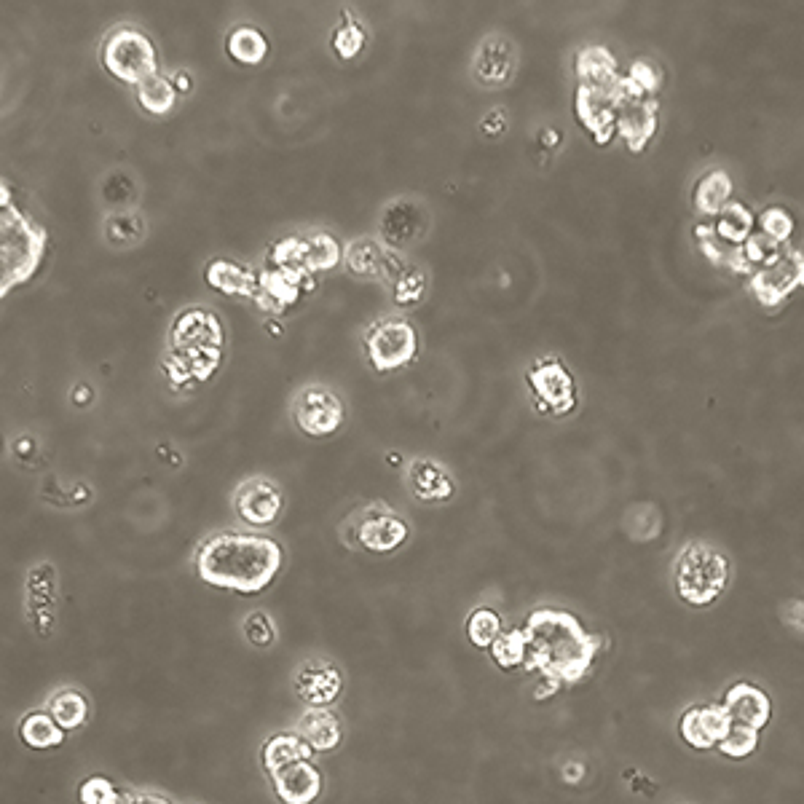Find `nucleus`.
I'll return each instance as SVG.
<instances>
[{
	"mask_svg": "<svg viewBox=\"0 0 804 804\" xmlns=\"http://www.w3.org/2000/svg\"><path fill=\"white\" fill-rule=\"evenodd\" d=\"M285 550L277 539L263 534L226 531L204 539L196 553V574L220 590L239 595L263 593L282 571Z\"/></svg>",
	"mask_w": 804,
	"mask_h": 804,
	"instance_id": "obj_1",
	"label": "nucleus"
},
{
	"mask_svg": "<svg viewBox=\"0 0 804 804\" xmlns=\"http://www.w3.org/2000/svg\"><path fill=\"white\" fill-rule=\"evenodd\" d=\"M523 636H526L523 668L561 684H577L585 679L601 649V638L587 633L574 614L550 606L528 614Z\"/></svg>",
	"mask_w": 804,
	"mask_h": 804,
	"instance_id": "obj_2",
	"label": "nucleus"
},
{
	"mask_svg": "<svg viewBox=\"0 0 804 804\" xmlns=\"http://www.w3.org/2000/svg\"><path fill=\"white\" fill-rule=\"evenodd\" d=\"M49 247L46 228L38 226L19 210L9 193V183L0 185V295L6 298L38 274Z\"/></svg>",
	"mask_w": 804,
	"mask_h": 804,
	"instance_id": "obj_3",
	"label": "nucleus"
},
{
	"mask_svg": "<svg viewBox=\"0 0 804 804\" xmlns=\"http://www.w3.org/2000/svg\"><path fill=\"white\" fill-rule=\"evenodd\" d=\"M223 344V322L215 311L204 306L180 311L169 330V352L188 362L193 381H210L223 362Z\"/></svg>",
	"mask_w": 804,
	"mask_h": 804,
	"instance_id": "obj_4",
	"label": "nucleus"
},
{
	"mask_svg": "<svg viewBox=\"0 0 804 804\" xmlns=\"http://www.w3.org/2000/svg\"><path fill=\"white\" fill-rule=\"evenodd\" d=\"M100 62L105 73L126 86H143L159 73V51L143 27L116 25L108 30L100 46Z\"/></svg>",
	"mask_w": 804,
	"mask_h": 804,
	"instance_id": "obj_5",
	"label": "nucleus"
},
{
	"mask_svg": "<svg viewBox=\"0 0 804 804\" xmlns=\"http://www.w3.org/2000/svg\"><path fill=\"white\" fill-rule=\"evenodd\" d=\"M729 585V561L711 545H689L676 561V590L689 606H711Z\"/></svg>",
	"mask_w": 804,
	"mask_h": 804,
	"instance_id": "obj_6",
	"label": "nucleus"
},
{
	"mask_svg": "<svg viewBox=\"0 0 804 804\" xmlns=\"http://www.w3.org/2000/svg\"><path fill=\"white\" fill-rule=\"evenodd\" d=\"M612 100L617 108V134L625 140L628 151L641 153L657 134L660 105L630 76H620L612 89Z\"/></svg>",
	"mask_w": 804,
	"mask_h": 804,
	"instance_id": "obj_7",
	"label": "nucleus"
},
{
	"mask_svg": "<svg viewBox=\"0 0 804 804\" xmlns=\"http://www.w3.org/2000/svg\"><path fill=\"white\" fill-rule=\"evenodd\" d=\"M365 354L376 373H392L419 357V333L402 317L378 319L365 330Z\"/></svg>",
	"mask_w": 804,
	"mask_h": 804,
	"instance_id": "obj_8",
	"label": "nucleus"
},
{
	"mask_svg": "<svg viewBox=\"0 0 804 804\" xmlns=\"http://www.w3.org/2000/svg\"><path fill=\"white\" fill-rule=\"evenodd\" d=\"M429 226H432V215L427 204L411 196L392 199L378 215V234L389 250H408L429 234Z\"/></svg>",
	"mask_w": 804,
	"mask_h": 804,
	"instance_id": "obj_9",
	"label": "nucleus"
},
{
	"mask_svg": "<svg viewBox=\"0 0 804 804\" xmlns=\"http://www.w3.org/2000/svg\"><path fill=\"white\" fill-rule=\"evenodd\" d=\"M346 419L344 400L327 386H306L293 400V421L306 437L335 435Z\"/></svg>",
	"mask_w": 804,
	"mask_h": 804,
	"instance_id": "obj_10",
	"label": "nucleus"
},
{
	"mask_svg": "<svg viewBox=\"0 0 804 804\" xmlns=\"http://www.w3.org/2000/svg\"><path fill=\"white\" fill-rule=\"evenodd\" d=\"M526 381L539 402V411L566 416L577 408V384L571 370L558 357L536 362L526 373Z\"/></svg>",
	"mask_w": 804,
	"mask_h": 804,
	"instance_id": "obj_11",
	"label": "nucleus"
},
{
	"mask_svg": "<svg viewBox=\"0 0 804 804\" xmlns=\"http://www.w3.org/2000/svg\"><path fill=\"white\" fill-rule=\"evenodd\" d=\"M799 290H804V252L794 247H786L780 260L751 277V293L764 309H775Z\"/></svg>",
	"mask_w": 804,
	"mask_h": 804,
	"instance_id": "obj_12",
	"label": "nucleus"
},
{
	"mask_svg": "<svg viewBox=\"0 0 804 804\" xmlns=\"http://www.w3.org/2000/svg\"><path fill=\"white\" fill-rule=\"evenodd\" d=\"M411 539V526L408 520L400 518L397 512L386 510L384 504H373L362 512L357 520V545L362 550L376 555H386L400 550Z\"/></svg>",
	"mask_w": 804,
	"mask_h": 804,
	"instance_id": "obj_13",
	"label": "nucleus"
},
{
	"mask_svg": "<svg viewBox=\"0 0 804 804\" xmlns=\"http://www.w3.org/2000/svg\"><path fill=\"white\" fill-rule=\"evenodd\" d=\"M234 510L247 526H274L285 510V494L271 478H250L236 488Z\"/></svg>",
	"mask_w": 804,
	"mask_h": 804,
	"instance_id": "obj_14",
	"label": "nucleus"
},
{
	"mask_svg": "<svg viewBox=\"0 0 804 804\" xmlns=\"http://www.w3.org/2000/svg\"><path fill=\"white\" fill-rule=\"evenodd\" d=\"M314 277H293L279 268H263L258 271V293L252 303L266 314H285L293 306H298L303 293H314Z\"/></svg>",
	"mask_w": 804,
	"mask_h": 804,
	"instance_id": "obj_15",
	"label": "nucleus"
},
{
	"mask_svg": "<svg viewBox=\"0 0 804 804\" xmlns=\"http://www.w3.org/2000/svg\"><path fill=\"white\" fill-rule=\"evenodd\" d=\"M574 116L579 126L595 140V145L612 143L617 137V108H614L612 92H598L577 86L574 94Z\"/></svg>",
	"mask_w": 804,
	"mask_h": 804,
	"instance_id": "obj_16",
	"label": "nucleus"
},
{
	"mask_svg": "<svg viewBox=\"0 0 804 804\" xmlns=\"http://www.w3.org/2000/svg\"><path fill=\"white\" fill-rule=\"evenodd\" d=\"M274 794L282 804H314L322 794V772L314 759H298L268 772Z\"/></svg>",
	"mask_w": 804,
	"mask_h": 804,
	"instance_id": "obj_17",
	"label": "nucleus"
},
{
	"mask_svg": "<svg viewBox=\"0 0 804 804\" xmlns=\"http://www.w3.org/2000/svg\"><path fill=\"white\" fill-rule=\"evenodd\" d=\"M729 727V716L724 711V705L708 703V705H695L689 708L679 721L681 740L695 751H711L719 746V740L724 737Z\"/></svg>",
	"mask_w": 804,
	"mask_h": 804,
	"instance_id": "obj_18",
	"label": "nucleus"
},
{
	"mask_svg": "<svg viewBox=\"0 0 804 804\" xmlns=\"http://www.w3.org/2000/svg\"><path fill=\"white\" fill-rule=\"evenodd\" d=\"M295 692L309 703V708H327L344 692V676L330 662H303L295 673Z\"/></svg>",
	"mask_w": 804,
	"mask_h": 804,
	"instance_id": "obj_19",
	"label": "nucleus"
},
{
	"mask_svg": "<svg viewBox=\"0 0 804 804\" xmlns=\"http://www.w3.org/2000/svg\"><path fill=\"white\" fill-rule=\"evenodd\" d=\"M512 73H515V49H512V43L502 35H488L475 51V59H472L475 84L496 89V86L507 84Z\"/></svg>",
	"mask_w": 804,
	"mask_h": 804,
	"instance_id": "obj_20",
	"label": "nucleus"
},
{
	"mask_svg": "<svg viewBox=\"0 0 804 804\" xmlns=\"http://www.w3.org/2000/svg\"><path fill=\"white\" fill-rule=\"evenodd\" d=\"M724 711H727L729 721H737V724H746V727H754L762 732L767 724H770L772 716V703L767 692L756 684H748V681H740V684H732L727 689V695L721 700Z\"/></svg>",
	"mask_w": 804,
	"mask_h": 804,
	"instance_id": "obj_21",
	"label": "nucleus"
},
{
	"mask_svg": "<svg viewBox=\"0 0 804 804\" xmlns=\"http://www.w3.org/2000/svg\"><path fill=\"white\" fill-rule=\"evenodd\" d=\"M204 282L220 295L228 298H247L252 301L258 293V274L250 266H242L236 260L215 258L204 268Z\"/></svg>",
	"mask_w": 804,
	"mask_h": 804,
	"instance_id": "obj_22",
	"label": "nucleus"
},
{
	"mask_svg": "<svg viewBox=\"0 0 804 804\" xmlns=\"http://www.w3.org/2000/svg\"><path fill=\"white\" fill-rule=\"evenodd\" d=\"M408 488L419 502L443 504L456 496V483L435 459H413L408 467Z\"/></svg>",
	"mask_w": 804,
	"mask_h": 804,
	"instance_id": "obj_23",
	"label": "nucleus"
},
{
	"mask_svg": "<svg viewBox=\"0 0 804 804\" xmlns=\"http://www.w3.org/2000/svg\"><path fill=\"white\" fill-rule=\"evenodd\" d=\"M574 73L579 78V86L598 89V92H612L614 84L620 81L617 73V57L606 46H585L574 57Z\"/></svg>",
	"mask_w": 804,
	"mask_h": 804,
	"instance_id": "obj_24",
	"label": "nucleus"
},
{
	"mask_svg": "<svg viewBox=\"0 0 804 804\" xmlns=\"http://www.w3.org/2000/svg\"><path fill=\"white\" fill-rule=\"evenodd\" d=\"M298 735L309 743L314 754H330L341 746L344 729L330 708H309L298 721Z\"/></svg>",
	"mask_w": 804,
	"mask_h": 804,
	"instance_id": "obj_25",
	"label": "nucleus"
},
{
	"mask_svg": "<svg viewBox=\"0 0 804 804\" xmlns=\"http://www.w3.org/2000/svg\"><path fill=\"white\" fill-rule=\"evenodd\" d=\"M386 250L389 247L381 239H370V236L354 239V242H349L344 247L346 271L360 279H381V266H384Z\"/></svg>",
	"mask_w": 804,
	"mask_h": 804,
	"instance_id": "obj_26",
	"label": "nucleus"
},
{
	"mask_svg": "<svg viewBox=\"0 0 804 804\" xmlns=\"http://www.w3.org/2000/svg\"><path fill=\"white\" fill-rule=\"evenodd\" d=\"M226 51L228 57L244 67H258L268 59V38L266 33L255 25H236L226 35Z\"/></svg>",
	"mask_w": 804,
	"mask_h": 804,
	"instance_id": "obj_27",
	"label": "nucleus"
},
{
	"mask_svg": "<svg viewBox=\"0 0 804 804\" xmlns=\"http://www.w3.org/2000/svg\"><path fill=\"white\" fill-rule=\"evenodd\" d=\"M732 177L724 169H713L695 185V207L705 218H719L727 204H732Z\"/></svg>",
	"mask_w": 804,
	"mask_h": 804,
	"instance_id": "obj_28",
	"label": "nucleus"
},
{
	"mask_svg": "<svg viewBox=\"0 0 804 804\" xmlns=\"http://www.w3.org/2000/svg\"><path fill=\"white\" fill-rule=\"evenodd\" d=\"M311 756H314V751L298 732H277V735H271L263 743L260 762H263V770L274 772L279 767H285V764L298 762V759H311Z\"/></svg>",
	"mask_w": 804,
	"mask_h": 804,
	"instance_id": "obj_29",
	"label": "nucleus"
},
{
	"mask_svg": "<svg viewBox=\"0 0 804 804\" xmlns=\"http://www.w3.org/2000/svg\"><path fill=\"white\" fill-rule=\"evenodd\" d=\"M17 732L19 740L33 751H46V748H57L65 743V729L59 727L49 711L27 713L25 719L19 721Z\"/></svg>",
	"mask_w": 804,
	"mask_h": 804,
	"instance_id": "obj_30",
	"label": "nucleus"
},
{
	"mask_svg": "<svg viewBox=\"0 0 804 804\" xmlns=\"http://www.w3.org/2000/svg\"><path fill=\"white\" fill-rule=\"evenodd\" d=\"M713 228L721 242H727L729 247H743L756 234V215L743 201H732L719 218H713Z\"/></svg>",
	"mask_w": 804,
	"mask_h": 804,
	"instance_id": "obj_31",
	"label": "nucleus"
},
{
	"mask_svg": "<svg viewBox=\"0 0 804 804\" xmlns=\"http://www.w3.org/2000/svg\"><path fill=\"white\" fill-rule=\"evenodd\" d=\"M268 268H279L293 277H311L306 268V236H285L271 244L266 258Z\"/></svg>",
	"mask_w": 804,
	"mask_h": 804,
	"instance_id": "obj_32",
	"label": "nucleus"
},
{
	"mask_svg": "<svg viewBox=\"0 0 804 804\" xmlns=\"http://www.w3.org/2000/svg\"><path fill=\"white\" fill-rule=\"evenodd\" d=\"M344 263V247L327 231L306 236V268L309 274H325L330 268H338Z\"/></svg>",
	"mask_w": 804,
	"mask_h": 804,
	"instance_id": "obj_33",
	"label": "nucleus"
},
{
	"mask_svg": "<svg viewBox=\"0 0 804 804\" xmlns=\"http://www.w3.org/2000/svg\"><path fill=\"white\" fill-rule=\"evenodd\" d=\"M330 46H333L335 57L344 59H357L368 46V33L365 27L360 25V19L354 17L352 11H341V22L333 30V38H330Z\"/></svg>",
	"mask_w": 804,
	"mask_h": 804,
	"instance_id": "obj_34",
	"label": "nucleus"
},
{
	"mask_svg": "<svg viewBox=\"0 0 804 804\" xmlns=\"http://www.w3.org/2000/svg\"><path fill=\"white\" fill-rule=\"evenodd\" d=\"M137 105L148 113V116L164 118L169 116L177 105V92L167 76L148 78L143 86H137Z\"/></svg>",
	"mask_w": 804,
	"mask_h": 804,
	"instance_id": "obj_35",
	"label": "nucleus"
},
{
	"mask_svg": "<svg viewBox=\"0 0 804 804\" xmlns=\"http://www.w3.org/2000/svg\"><path fill=\"white\" fill-rule=\"evenodd\" d=\"M49 713L65 732H73V729L84 727L89 719V700L78 689H62L51 697Z\"/></svg>",
	"mask_w": 804,
	"mask_h": 804,
	"instance_id": "obj_36",
	"label": "nucleus"
},
{
	"mask_svg": "<svg viewBox=\"0 0 804 804\" xmlns=\"http://www.w3.org/2000/svg\"><path fill=\"white\" fill-rule=\"evenodd\" d=\"M502 614L496 612V609H491V606H478V609H472L467 617V638L469 644L478 646V649H491L494 646V641L499 636H502Z\"/></svg>",
	"mask_w": 804,
	"mask_h": 804,
	"instance_id": "obj_37",
	"label": "nucleus"
},
{
	"mask_svg": "<svg viewBox=\"0 0 804 804\" xmlns=\"http://www.w3.org/2000/svg\"><path fill=\"white\" fill-rule=\"evenodd\" d=\"M427 290H429L427 271L421 266H408L405 268V274L392 285V301L397 303L400 309H413V306H419V303L427 298Z\"/></svg>",
	"mask_w": 804,
	"mask_h": 804,
	"instance_id": "obj_38",
	"label": "nucleus"
},
{
	"mask_svg": "<svg viewBox=\"0 0 804 804\" xmlns=\"http://www.w3.org/2000/svg\"><path fill=\"white\" fill-rule=\"evenodd\" d=\"M105 236L110 244L116 247H134L137 242H143L145 236V218L137 212H118L110 215L105 223Z\"/></svg>",
	"mask_w": 804,
	"mask_h": 804,
	"instance_id": "obj_39",
	"label": "nucleus"
},
{
	"mask_svg": "<svg viewBox=\"0 0 804 804\" xmlns=\"http://www.w3.org/2000/svg\"><path fill=\"white\" fill-rule=\"evenodd\" d=\"M491 657L502 670H515L526 665V636L523 628L504 630L491 646Z\"/></svg>",
	"mask_w": 804,
	"mask_h": 804,
	"instance_id": "obj_40",
	"label": "nucleus"
},
{
	"mask_svg": "<svg viewBox=\"0 0 804 804\" xmlns=\"http://www.w3.org/2000/svg\"><path fill=\"white\" fill-rule=\"evenodd\" d=\"M783 252H786V247L778 242H772L770 236H764L762 231H756V234L740 247V255L746 260V266L751 268V277H754L756 271H762V268L772 266L775 260H780Z\"/></svg>",
	"mask_w": 804,
	"mask_h": 804,
	"instance_id": "obj_41",
	"label": "nucleus"
},
{
	"mask_svg": "<svg viewBox=\"0 0 804 804\" xmlns=\"http://www.w3.org/2000/svg\"><path fill=\"white\" fill-rule=\"evenodd\" d=\"M756 746H759V729L729 721L727 732H724L716 748L729 759H746V756L754 754Z\"/></svg>",
	"mask_w": 804,
	"mask_h": 804,
	"instance_id": "obj_42",
	"label": "nucleus"
},
{
	"mask_svg": "<svg viewBox=\"0 0 804 804\" xmlns=\"http://www.w3.org/2000/svg\"><path fill=\"white\" fill-rule=\"evenodd\" d=\"M756 228H759L764 236H770L772 242H778L786 247V244L791 242V236H794L796 223H794V218H791V212L783 210V207H778V204H772V207H767V210L759 212V218H756Z\"/></svg>",
	"mask_w": 804,
	"mask_h": 804,
	"instance_id": "obj_43",
	"label": "nucleus"
},
{
	"mask_svg": "<svg viewBox=\"0 0 804 804\" xmlns=\"http://www.w3.org/2000/svg\"><path fill=\"white\" fill-rule=\"evenodd\" d=\"M124 791H118L116 783L105 775H92L78 786V799L81 804H118Z\"/></svg>",
	"mask_w": 804,
	"mask_h": 804,
	"instance_id": "obj_44",
	"label": "nucleus"
},
{
	"mask_svg": "<svg viewBox=\"0 0 804 804\" xmlns=\"http://www.w3.org/2000/svg\"><path fill=\"white\" fill-rule=\"evenodd\" d=\"M242 628L247 641L252 646H258V649H268V646H274V641H277V625H274V620L266 612H252L244 620Z\"/></svg>",
	"mask_w": 804,
	"mask_h": 804,
	"instance_id": "obj_45",
	"label": "nucleus"
},
{
	"mask_svg": "<svg viewBox=\"0 0 804 804\" xmlns=\"http://www.w3.org/2000/svg\"><path fill=\"white\" fill-rule=\"evenodd\" d=\"M628 76L633 78V81H636V84L641 86L649 97H654V94L660 92L662 81H665V78H662L660 67L654 65V62H649V59H636V62L630 65Z\"/></svg>",
	"mask_w": 804,
	"mask_h": 804,
	"instance_id": "obj_46",
	"label": "nucleus"
},
{
	"mask_svg": "<svg viewBox=\"0 0 804 804\" xmlns=\"http://www.w3.org/2000/svg\"><path fill=\"white\" fill-rule=\"evenodd\" d=\"M164 370H167L169 384L175 386V389H180V386H188L193 381L188 362H185L183 357H177V354H172V352H169L167 357H164Z\"/></svg>",
	"mask_w": 804,
	"mask_h": 804,
	"instance_id": "obj_47",
	"label": "nucleus"
},
{
	"mask_svg": "<svg viewBox=\"0 0 804 804\" xmlns=\"http://www.w3.org/2000/svg\"><path fill=\"white\" fill-rule=\"evenodd\" d=\"M480 132L486 137H502L507 132V110L494 108L491 113H486L483 121H480Z\"/></svg>",
	"mask_w": 804,
	"mask_h": 804,
	"instance_id": "obj_48",
	"label": "nucleus"
},
{
	"mask_svg": "<svg viewBox=\"0 0 804 804\" xmlns=\"http://www.w3.org/2000/svg\"><path fill=\"white\" fill-rule=\"evenodd\" d=\"M405 268H408V263L397 255V250H386L384 266H381V279H386L389 285H394V282L405 274Z\"/></svg>",
	"mask_w": 804,
	"mask_h": 804,
	"instance_id": "obj_49",
	"label": "nucleus"
},
{
	"mask_svg": "<svg viewBox=\"0 0 804 804\" xmlns=\"http://www.w3.org/2000/svg\"><path fill=\"white\" fill-rule=\"evenodd\" d=\"M169 81H172V86H175L177 97H185V94L193 92V78H191V73L185 70V67L175 70V73L169 76Z\"/></svg>",
	"mask_w": 804,
	"mask_h": 804,
	"instance_id": "obj_50",
	"label": "nucleus"
},
{
	"mask_svg": "<svg viewBox=\"0 0 804 804\" xmlns=\"http://www.w3.org/2000/svg\"><path fill=\"white\" fill-rule=\"evenodd\" d=\"M561 687H563L561 681L545 679V676H542V681H539V684L534 687V697L539 700V703H542V700H553V697L561 692Z\"/></svg>",
	"mask_w": 804,
	"mask_h": 804,
	"instance_id": "obj_51",
	"label": "nucleus"
},
{
	"mask_svg": "<svg viewBox=\"0 0 804 804\" xmlns=\"http://www.w3.org/2000/svg\"><path fill=\"white\" fill-rule=\"evenodd\" d=\"M35 448H38V443H35V437H30V435H22L14 440V456H17L19 461L33 459Z\"/></svg>",
	"mask_w": 804,
	"mask_h": 804,
	"instance_id": "obj_52",
	"label": "nucleus"
},
{
	"mask_svg": "<svg viewBox=\"0 0 804 804\" xmlns=\"http://www.w3.org/2000/svg\"><path fill=\"white\" fill-rule=\"evenodd\" d=\"M70 400H73V405H76V408H86V405H92V402H94V389L89 384L73 386V392H70Z\"/></svg>",
	"mask_w": 804,
	"mask_h": 804,
	"instance_id": "obj_53",
	"label": "nucleus"
},
{
	"mask_svg": "<svg viewBox=\"0 0 804 804\" xmlns=\"http://www.w3.org/2000/svg\"><path fill=\"white\" fill-rule=\"evenodd\" d=\"M582 775H585V767H582L579 762H569L566 767H563V778L569 780V783H579Z\"/></svg>",
	"mask_w": 804,
	"mask_h": 804,
	"instance_id": "obj_54",
	"label": "nucleus"
},
{
	"mask_svg": "<svg viewBox=\"0 0 804 804\" xmlns=\"http://www.w3.org/2000/svg\"><path fill=\"white\" fill-rule=\"evenodd\" d=\"M134 804H172V802L161 794H137L134 796Z\"/></svg>",
	"mask_w": 804,
	"mask_h": 804,
	"instance_id": "obj_55",
	"label": "nucleus"
},
{
	"mask_svg": "<svg viewBox=\"0 0 804 804\" xmlns=\"http://www.w3.org/2000/svg\"><path fill=\"white\" fill-rule=\"evenodd\" d=\"M558 137H561V134L555 132V129H542V132H539V140H542V145H547V148H555V145H558Z\"/></svg>",
	"mask_w": 804,
	"mask_h": 804,
	"instance_id": "obj_56",
	"label": "nucleus"
},
{
	"mask_svg": "<svg viewBox=\"0 0 804 804\" xmlns=\"http://www.w3.org/2000/svg\"><path fill=\"white\" fill-rule=\"evenodd\" d=\"M266 330H271V335H274V338H279V335H282V327H279L277 322H271V325L266 322Z\"/></svg>",
	"mask_w": 804,
	"mask_h": 804,
	"instance_id": "obj_57",
	"label": "nucleus"
},
{
	"mask_svg": "<svg viewBox=\"0 0 804 804\" xmlns=\"http://www.w3.org/2000/svg\"><path fill=\"white\" fill-rule=\"evenodd\" d=\"M389 464H392V467H400V464H402L400 453H397V456H394V453H389Z\"/></svg>",
	"mask_w": 804,
	"mask_h": 804,
	"instance_id": "obj_58",
	"label": "nucleus"
}]
</instances>
